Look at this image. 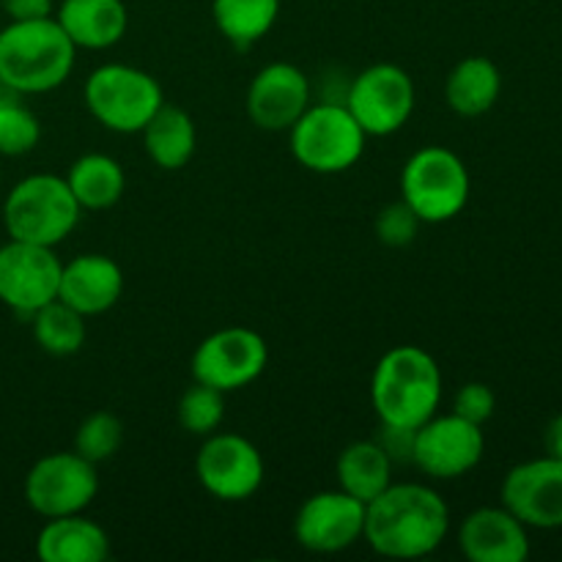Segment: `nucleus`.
<instances>
[{"label":"nucleus","instance_id":"dca6fc26","mask_svg":"<svg viewBox=\"0 0 562 562\" xmlns=\"http://www.w3.org/2000/svg\"><path fill=\"white\" fill-rule=\"evenodd\" d=\"M247 115L263 132H289L313 104L311 80L300 66L278 60L258 71L247 88Z\"/></svg>","mask_w":562,"mask_h":562},{"label":"nucleus","instance_id":"6e6552de","mask_svg":"<svg viewBox=\"0 0 562 562\" xmlns=\"http://www.w3.org/2000/svg\"><path fill=\"white\" fill-rule=\"evenodd\" d=\"M415 82L395 64H373L346 88L344 104L368 137H387L404 130L415 113Z\"/></svg>","mask_w":562,"mask_h":562},{"label":"nucleus","instance_id":"9b49d317","mask_svg":"<svg viewBox=\"0 0 562 562\" xmlns=\"http://www.w3.org/2000/svg\"><path fill=\"white\" fill-rule=\"evenodd\" d=\"M486 453L483 426L459 415H434L415 428L412 439V464L434 481H453L481 464Z\"/></svg>","mask_w":562,"mask_h":562},{"label":"nucleus","instance_id":"c85d7f7f","mask_svg":"<svg viewBox=\"0 0 562 562\" xmlns=\"http://www.w3.org/2000/svg\"><path fill=\"white\" fill-rule=\"evenodd\" d=\"M38 137H42V124L33 110L22 104V99L0 113V157L31 154L38 146Z\"/></svg>","mask_w":562,"mask_h":562},{"label":"nucleus","instance_id":"b1692460","mask_svg":"<svg viewBox=\"0 0 562 562\" xmlns=\"http://www.w3.org/2000/svg\"><path fill=\"white\" fill-rule=\"evenodd\" d=\"M335 475L338 488L368 505L393 483V459L376 439H362L344 448L335 464Z\"/></svg>","mask_w":562,"mask_h":562},{"label":"nucleus","instance_id":"7c9ffc66","mask_svg":"<svg viewBox=\"0 0 562 562\" xmlns=\"http://www.w3.org/2000/svg\"><path fill=\"white\" fill-rule=\"evenodd\" d=\"M494 409H497V395H494V390L488 384L467 382L456 393L453 415L464 417V420L475 423V426H483V423L492 420Z\"/></svg>","mask_w":562,"mask_h":562},{"label":"nucleus","instance_id":"f3484780","mask_svg":"<svg viewBox=\"0 0 562 562\" xmlns=\"http://www.w3.org/2000/svg\"><path fill=\"white\" fill-rule=\"evenodd\" d=\"M459 547L472 562H525L530 558L527 527L508 508H477L459 527Z\"/></svg>","mask_w":562,"mask_h":562},{"label":"nucleus","instance_id":"f03ea898","mask_svg":"<svg viewBox=\"0 0 562 562\" xmlns=\"http://www.w3.org/2000/svg\"><path fill=\"white\" fill-rule=\"evenodd\" d=\"M371 404L382 426L420 428L442 404V371L420 346L384 351L371 376Z\"/></svg>","mask_w":562,"mask_h":562},{"label":"nucleus","instance_id":"423d86ee","mask_svg":"<svg viewBox=\"0 0 562 562\" xmlns=\"http://www.w3.org/2000/svg\"><path fill=\"white\" fill-rule=\"evenodd\" d=\"M401 201L423 223H448L470 201V170L464 159L445 146H423L401 170Z\"/></svg>","mask_w":562,"mask_h":562},{"label":"nucleus","instance_id":"393cba45","mask_svg":"<svg viewBox=\"0 0 562 562\" xmlns=\"http://www.w3.org/2000/svg\"><path fill=\"white\" fill-rule=\"evenodd\" d=\"M212 16L234 47L247 49L272 31L280 16V0H212Z\"/></svg>","mask_w":562,"mask_h":562},{"label":"nucleus","instance_id":"9d476101","mask_svg":"<svg viewBox=\"0 0 562 562\" xmlns=\"http://www.w3.org/2000/svg\"><path fill=\"white\" fill-rule=\"evenodd\" d=\"M269 349L263 335L250 327H223L206 335L192 351V379L220 393L247 387L267 371Z\"/></svg>","mask_w":562,"mask_h":562},{"label":"nucleus","instance_id":"2f4dec72","mask_svg":"<svg viewBox=\"0 0 562 562\" xmlns=\"http://www.w3.org/2000/svg\"><path fill=\"white\" fill-rule=\"evenodd\" d=\"M0 9L5 11L9 22L42 20V16H53L55 0H0Z\"/></svg>","mask_w":562,"mask_h":562},{"label":"nucleus","instance_id":"473e14b6","mask_svg":"<svg viewBox=\"0 0 562 562\" xmlns=\"http://www.w3.org/2000/svg\"><path fill=\"white\" fill-rule=\"evenodd\" d=\"M543 448H547V456L562 461V415L554 417L547 426V434H543Z\"/></svg>","mask_w":562,"mask_h":562},{"label":"nucleus","instance_id":"39448f33","mask_svg":"<svg viewBox=\"0 0 562 562\" xmlns=\"http://www.w3.org/2000/svg\"><path fill=\"white\" fill-rule=\"evenodd\" d=\"M368 135L344 102L311 104L289 130L296 162L311 173L335 176L355 168L366 154Z\"/></svg>","mask_w":562,"mask_h":562},{"label":"nucleus","instance_id":"ddd939ff","mask_svg":"<svg viewBox=\"0 0 562 562\" xmlns=\"http://www.w3.org/2000/svg\"><path fill=\"white\" fill-rule=\"evenodd\" d=\"M60 269L55 247L9 239L0 247V302L31 318L38 307L58 300Z\"/></svg>","mask_w":562,"mask_h":562},{"label":"nucleus","instance_id":"1a4fd4ad","mask_svg":"<svg viewBox=\"0 0 562 562\" xmlns=\"http://www.w3.org/2000/svg\"><path fill=\"white\" fill-rule=\"evenodd\" d=\"M97 492V464L82 459L77 450L42 456L25 475V503L42 519L82 514Z\"/></svg>","mask_w":562,"mask_h":562},{"label":"nucleus","instance_id":"4be33fe9","mask_svg":"<svg viewBox=\"0 0 562 562\" xmlns=\"http://www.w3.org/2000/svg\"><path fill=\"white\" fill-rule=\"evenodd\" d=\"M143 148L148 159L162 170H181L198 148V132L192 115L179 104L162 102V108L143 126Z\"/></svg>","mask_w":562,"mask_h":562},{"label":"nucleus","instance_id":"a211bd4d","mask_svg":"<svg viewBox=\"0 0 562 562\" xmlns=\"http://www.w3.org/2000/svg\"><path fill=\"white\" fill-rule=\"evenodd\" d=\"M124 294V272L102 252H82L60 269L58 300L86 318L102 316L119 305Z\"/></svg>","mask_w":562,"mask_h":562},{"label":"nucleus","instance_id":"bb28decb","mask_svg":"<svg viewBox=\"0 0 562 562\" xmlns=\"http://www.w3.org/2000/svg\"><path fill=\"white\" fill-rule=\"evenodd\" d=\"M124 445V423L108 409L91 412L86 420L77 426L75 431V448L82 459H88L91 464H102L110 461Z\"/></svg>","mask_w":562,"mask_h":562},{"label":"nucleus","instance_id":"aec40b11","mask_svg":"<svg viewBox=\"0 0 562 562\" xmlns=\"http://www.w3.org/2000/svg\"><path fill=\"white\" fill-rule=\"evenodd\" d=\"M42 562H102L110 558V536L82 514L47 519L36 536Z\"/></svg>","mask_w":562,"mask_h":562},{"label":"nucleus","instance_id":"cd10ccee","mask_svg":"<svg viewBox=\"0 0 562 562\" xmlns=\"http://www.w3.org/2000/svg\"><path fill=\"white\" fill-rule=\"evenodd\" d=\"M225 420V393L195 382L179 401V426L192 437H209L220 431Z\"/></svg>","mask_w":562,"mask_h":562},{"label":"nucleus","instance_id":"6ab92c4d","mask_svg":"<svg viewBox=\"0 0 562 562\" xmlns=\"http://www.w3.org/2000/svg\"><path fill=\"white\" fill-rule=\"evenodd\" d=\"M55 20L77 49H110L126 36L130 11L124 0H64Z\"/></svg>","mask_w":562,"mask_h":562},{"label":"nucleus","instance_id":"c756f323","mask_svg":"<svg viewBox=\"0 0 562 562\" xmlns=\"http://www.w3.org/2000/svg\"><path fill=\"white\" fill-rule=\"evenodd\" d=\"M423 220L406 206L404 201H395L384 206L376 217V236L387 247H406L417 239Z\"/></svg>","mask_w":562,"mask_h":562},{"label":"nucleus","instance_id":"a878e982","mask_svg":"<svg viewBox=\"0 0 562 562\" xmlns=\"http://www.w3.org/2000/svg\"><path fill=\"white\" fill-rule=\"evenodd\" d=\"M31 327L38 349L53 357L77 355L88 335L86 316L60 300H53L49 305L38 307L31 316Z\"/></svg>","mask_w":562,"mask_h":562},{"label":"nucleus","instance_id":"f257e3e1","mask_svg":"<svg viewBox=\"0 0 562 562\" xmlns=\"http://www.w3.org/2000/svg\"><path fill=\"white\" fill-rule=\"evenodd\" d=\"M450 532L448 503L423 483H390L366 505L362 541L390 560H420L437 552Z\"/></svg>","mask_w":562,"mask_h":562},{"label":"nucleus","instance_id":"2eb2a0df","mask_svg":"<svg viewBox=\"0 0 562 562\" xmlns=\"http://www.w3.org/2000/svg\"><path fill=\"white\" fill-rule=\"evenodd\" d=\"M503 508H508L527 530H560L562 527V461L543 459L516 464L505 475Z\"/></svg>","mask_w":562,"mask_h":562},{"label":"nucleus","instance_id":"5701e85b","mask_svg":"<svg viewBox=\"0 0 562 562\" xmlns=\"http://www.w3.org/2000/svg\"><path fill=\"white\" fill-rule=\"evenodd\" d=\"M82 212H104L115 206L126 190V173L110 154H82L64 176Z\"/></svg>","mask_w":562,"mask_h":562},{"label":"nucleus","instance_id":"412c9836","mask_svg":"<svg viewBox=\"0 0 562 562\" xmlns=\"http://www.w3.org/2000/svg\"><path fill=\"white\" fill-rule=\"evenodd\" d=\"M503 93V75L497 64L483 55H470L450 69L445 80V102L464 119H477L497 104Z\"/></svg>","mask_w":562,"mask_h":562},{"label":"nucleus","instance_id":"20e7f679","mask_svg":"<svg viewBox=\"0 0 562 562\" xmlns=\"http://www.w3.org/2000/svg\"><path fill=\"white\" fill-rule=\"evenodd\" d=\"M80 203L64 176L33 173L16 181L3 203V225L9 239L55 247L80 223Z\"/></svg>","mask_w":562,"mask_h":562},{"label":"nucleus","instance_id":"0eeeda50","mask_svg":"<svg viewBox=\"0 0 562 562\" xmlns=\"http://www.w3.org/2000/svg\"><path fill=\"white\" fill-rule=\"evenodd\" d=\"M86 108L104 130L119 135H137L162 108L165 93L157 77L137 66L104 64L88 75Z\"/></svg>","mask_w":562,"mask_h":562},{"label":"nucleus","instance_id":"72a5a7b5","mask_svg":"<svg viewBox=\"0 0 562 562\" xmlns=\"http://www.w3.org/2000/svg\"><path fill=\"white\" fill-rule=\"evenodd\" d=\"M20 99H22V93H16L14 88H11L9 82H5L3 77H0V113H3V110L9 108V104L20 102Z\"/></svg>","mask_w":562,"mask_h":562},{"label":"nucleus","instance_id":"4468645a","mask_svg":"<svg viewBox=\"0 0 562 562\" xmlns=\"http://www.w3.org/2000/svg\"><path fill=\"white\" fill-rule=\"evenodd\" d=\"M366 503L344 488L316 492L300 505L294 516V538L313 554H338L362 541Z\"/></svg>","mask_w":562,"mask_h":562},{"label":"nucleus","instance_id":"7ed1b4c3","mask_svg":"<svg viewBox=\"0 0 562 562\" xmlns=\"http://www.w3.org/2000/svg\"><path fill=\"white\" fill-rule=\"evenodd\" d=\"M75 53L55 14L9 22L0 31V77L22 97L49 93L69 80Z\"/></svg>","mask_w":562,"mask_h":562},{"label":"nucleus","instance_id":"f8f14e48","mask_svg":"<svg viewBox=\"0 0 562 562\" xmlns=\"http://www.w3.org/2000/svg\"><path fill=\"white\" fill-rule=\"evenodd\" d=\"M263 456L241 434H209L195 456L203 492L220 503H245L263 483Z\"/></svg>","mask_w":562,"mask_h":562}]
</instances>
